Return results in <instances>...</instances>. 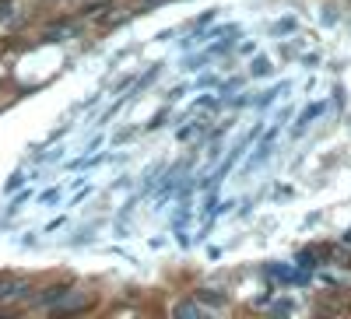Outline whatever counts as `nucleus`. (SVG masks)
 I'll use <instances>...</instances> for the list:
<instances>
[{
	"label": "nucleus",
	"mask_w": 351,
	"mask_h": 319,
	"mask_svg": "<svg viewBox=\"0 0 351 319\" xmlns=\"http://www.w3.org/2000/svg\"><path fill=\"white\" fill-rule=\"evenodd\" d=\"M64 295H67V288H64V284H56V288H46V295H43V302H46V305H53V302H60Z\"/></svg>",
	"instance_id": "obj_1"
},
{
	"label": "nucleus",
	"mask_w": 351,
	"mask_h": 319,
	"mask_svg": "<svg viewBox=\"0 0 351 319\" xmlns=\"http://www.w3.org/2000/svg\"><path fill=\"white\" fill-rule=\"evenodd\" d=\"M256 77H263V74H271V60H267V56H260V60H253V67H250Z\"/></svg>",
	"instance_id": "obj_2"
},
{
	"label": "nucleus",
	"mask_w": 351,
	"mask_h": 319,
	"mask_svg": "<svg viewBox=\"0 0 351 319\" xmlns=\"http://www.w3.org/2000/svg\"><path fill=\"white\" fill-rule=\"evenodd\" d=\"M176 316H200V305L197 302H183V305H176Z\"/></svg>",
	"instance_id": "obj_3"
},
{
	"label": "nucleus",
	"mask_w": 351,
	"mask_h": 319,
	"mask_svg": "<svg viewBox=\"0 0 351 319\" xmlns=\"http://www.w3.org/2000/svg\"><path fill=\"white\" fill-rule=\"evenodd\" d=\"M319 112H324V105H313V109H306V112H302V123H299V130H302V127H306L309 120H316Z\"/></svg>",
	"instance_id": "obj_4"
}]
</instances>
